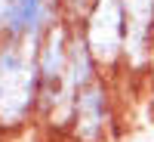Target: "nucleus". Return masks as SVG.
I'll list each match as a JSON object with an SVG mask.
<instances>
[{"label": "nucleus", "instance_id": "nucleus-1", "mask_svg": "<svg viewBox=\"0 0 154 142\" xmlns=\"http://www.w3.org/2000/svg\"><path fill=\"white\" fill-rule=\"evenodd\" d=\"M37 46L0 37V133H19L37 121Z\"/></svg>", "mask_w": 154, "mask_h": 142}, {"label": "nucleus", "instance_id": "nucleus-2", "mask_svg": "<svg viewBox=\"0 0 154 142\" xmlns=\"http://www.w3.org/2000/svg\"><path fill=\"white\" fill-rule=\"evenodd\" d=\"M96 56L102 71L117 74L123 68V46H126V9L123 0H93L89 12L77 25Z\"/></svg>", "mask_w": 154, "mask_h": 142}, {"label": "nucleus", "instance_id": "nucleus-3", "mask_svg": "<svg viewBox=\"0 0 154 142\" xmlns=\"http://www.w3.org/2000/svg\"><path fill=\"white\" fill-rule=\"evenodd\" d=\"M117 124L114 111V90L108 77H99L89 84L74 102V124H71V142H105Z\"/></svg>", "mask_w": 154, "mask_h": 142}, {"label": "nucleus", "instance_id": "nucleus-4", "mask_svg": "<svg viewBox=\"0 0 154 142\" xmlns=\"http://www.w3.org/2000/svg\"><path fill=\"white\" fill-rule=\"evenodd\" d=\"M123 9H126L123 68L133 77H145L154 68V0H123Z\"/></svg>", "mask_w": 154, "mask_h": 142}, {"label": "nucleus", "instance_id": "nucleus-5", "mask_svg": "<svg viewBox=\"0 0 154 142\" xmlns=\"http://www.w3.org/2000/svg\"><path fill=\"white\" fill-rule=\"evenodd\" d=\"M148 108L154 111V68H151V74H148Z\"/></svg>", "mask_w": 154, "mask_h": 142}]
</instances>
